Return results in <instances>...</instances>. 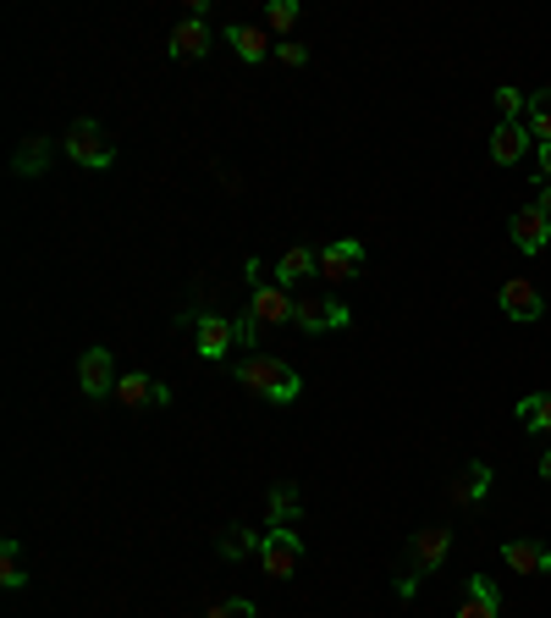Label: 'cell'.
<instances>
[{
	"mask_svg": "<svg viewBox=\"0 0 551 618\" xmlns=\"http://www.w3.org/2000/svg\"><path fill=\"white\" fill-rule=\"evenodd\" d=\"M232 376H238L254 398L276 403V409H287V403H298V398H303V376H298L287 359H276V353H249V359H238V365H232Z\"/></svg>",
	"mask_w": 551,
	"mask_h": 618,
	"instance_id": "6da1fadb",
	"label": "cell"
},
{
	"mask_svg": "<svg viewBox=\"0 0 551 618\" xmlns=\"http://www.w3.org/2000/svg\"><path fill=\"white\" fill-rule=\"evenodd\" d=\"M447 552H452V525H424V530H413L409 558H403V575H398V597H403V602H413L419 580L435 575V569L447 564Z\"/></svg>",
	"mask_w": 551,
	"mask_h": 618,
	"instance_id": "7a4b0ae2",
	"label": "cell"
},
{
	"mask_svg": "<svg viewBox=\"0 0 551 618\" xmlns=\"http://www.w3.org/2000/svg\"><path fill=\"white\" fill-rule=\"evenodd\" d=\"M61 150L72 154L78 166H89V171H111V166H117V144L106 139V128H100L94 117H78V122L67 128Z\"/></svg>",
	"mask_w": 551,
	"mask_h": 618,
	"instance_id": "3957f363",
	"label": "cell"
},
{
	"mask_svg": "<svg viewBox=\"0 0 551 618\" xmlns=\"http://www.w3.org/2000/svg\"><path fill=\"white\" fill-rule=\"evenodd\" d=\"M292 326L309 331V337H320V331H348V326H353V309L342 305L337 293H325V299H298Z\"/></svg>",
	"mask_w": 551,
	"mask_h": 618,
	"instance_id": "277c9868",
	"label": "cell"
},
{
	"mask_svg": "<svg viewBox=\"0 0 551 618\" xmlns=\"http://www.w3.org/2000/svg\"><path fill=\"white\" fill-rule=\"evenodd\" d=\"M182 320L193 326V342H199V359L221 365V359H227V353L238 348V331H232V320H227V315H199V309H188Z\"/></svg>",
	"mask_w": 551,
	"mask_h": 618,
	"instance_id": "5b68a950",
	"label": "cell"
},
{
	"mask_svg": "<svg viewBox=\"0 0 551 618\" xmlns=\"http://www.w3.org/2000/svg\"><path fill=\"white\" fill-rule=\"evenodd\" d=\"M320 277H325L331 288L359 282V277H364V243H359V238H337V243H325V249H320Z\"/></svg>",
	"mask_w": 551,
	"mask_h": 618,
	"instance_id": "8992f818",
	"label": "cell"
},
{
	"mask_svg": "<svg viewBox=\"0 0 551 618\" xmlns=\"http://www.w3.org/2000/svg\"><path fill=\"white\" fill-rule=\"evenodd\" d=\"M260 564L271 580H292L298 564H303V536L298 530H266V547H260Z\"/></svg>",
	"mask_w": 551,
	"mask_h": 618,
	"instance_id": "52a82bcc",
	"label": "cell"
},
{
	"mask_svg": "<svg viewBox=\"0 0 551 618\" xmlns=\"http://www.w3.org/2000/svg\"><path fill=\"white\" fill-rule=\"evenodd\" d=\"M117 359H111V348H89L83 359H78V387H83V398H117Z\"/></svg>",
	"mask_w": 551,
	"mask_h": 618,
	"instance_id": "ba28073f",
	"label": "cell"
},
{
	"mask_svg": "<svg viewBox=\"0 0 551 618\" xmlns=\"http://www.w3.org/2000/svg\"><path fill=\"white\" fill-rule=\"evenodd\" d=\"M497 305H502L508 320H519V326H535V320L547 315L541 288H535V282H524V277H508V282H502V293H497Z\"/></svg>",
	"mask_w": 551,
	"mask_h": 618,
	"instance_id": "9c48e42d",
	"label": "cell"
},
{
	"mask_svg": "<svg viewBox=\"0 0 551 618\" xmlns=\"http://www.w3.org/2000/svg\"><path fill=\"white\" fill-rule=\"evenodd\" d=\"M491 497V464L485 459H469L458 475H452V486H447V502L452 508H480Z\"/></svg>",
	"mask_w": 551,
	"mask_h": 618,
	"instance_id": "30bf717a",
	"label": "cell"
},
{
	"mask_svg": "<svg viewBox=\"0 0 551 618\" xmlns=\"http://www.w3.org/2000/svg\"><path fill=\"white\" fill-rule=\"evenodd\" d=\"M166 56L171 61H204L210 56V22L204 17H182L166 39Z\"/></svg>",
	"mask_w": 551,
	"mask_h": 618,
	"instance_id": "8fae6325",
	"label": "cell"
},
{
	"mask_svg": "<svg viewBox=\"0 0 551 618\" xmlns=\"http://www.w3.org/2000/svg\"><path fill=\"white\" fill-rule=\"evenodd\" d=\"M508 238L524 249V255H541L551 243V216L541 205H524V210H513V221H508Z\"/></svg>",
	"mask_w": 551,
	"mask_h": 618,
	"instance_id": "7c38bea8",
	"label": "cell"
},
{
	"mask_svg": "<svg viewBox=\"0 0 551 618\" xmlns=\"http://www.w3.org/2000/svg\"><path fill=\"white\" fill-rule=\"evenodd\" d=\"M221 33H227V44L238 50V61H249V67H260L266 56H276V39L266 28H254V22H227Z\"/></svg>",
	"mask_w": 551,
	"mask_h": 618,
	"instance_id": "4fadbf2b",
	"label": "cell"
},
{
	"mask_svg": "<svg viewBox=\"0 0 551 618\" xmlns=\"http://www.w3.org/2000/svg\"><path fill=\"white\" fill-rule=\"evenodd\" d=\"M530 150H535V139H530L524 122H497V133H491V160L497 166H519Z\"/></svg>",
	"mask_w": 551,
	"mask_h": 618,
	"instance_id": "5bb4252c",
	"label": "cell"
},
{
	"mask_svg": "<svg viewBox=\"0 0 551 618\" xmlns=\"http://www.w3.org/2000/svg\"><path fill=\"white\" fill-rule=\"evenodd\" d=\"M458 618H502V591L485 580V575H469L463 580V608Z\"/></svg>",
	"mask_w": 551,
	"mask_h": 618,
	"instance_id": "9a60e30c",
	"label": "cell"
},
{
	"mask_svg": "<svg viewBox=\"0 0 551 618\" xmlns=\"http://www.w3.org/2000/svg\"><path fill=\"white\" fill-rule=\"evenodd\" d=\"M254 315L266 320V326H292V309H298V299L287 293V288H276V282H254Z\"/></svg>",
	"mask_w": 551,
	"mask_h": 618,
	"instance_id": "2e32d148",
	"label": "cell"
},
{
	"mask_svg": "<svg viewBox=\"0 0 551 618\" xmlns=\"http://www.w3.org/2000/svg\"><path fill=\"white\" fill-rule=\"evenodd\" d=\"M314 271H320V249H303V243H292V249L276 260V288H287V293H292V288H298L303 277H314Z\"/></svg>",
	"mask_w": 551,
	"mask_h": 618,
	"instance_id": "e0dca14e",
	"label": "cell"
},
{
	"mask_svg": "<svg viewBox=\"0 0 551 618\" xmlns=\"http://www.w3.org/2000/svg\"><path fill=\"white\" fill-rule=\"evenodd\" d=\"M502 564L513 575H551V547L547 541H508L502 547Z\"/></svg>",
	"mask_w": 551,
	"mask_h": 618,
	"instance_id": "ac0fdd59",
	"label": "cell"
},
{
	"mask_svg": "<svg viewBox=\"0 0 551 618\" xmlns=\"http://www.w3.org/2000/svg\"><path fill=\"white\" fill-rule=\"evenodd\" d=\"M298 514H303V502H298V486L276 480V486H271V502H266V530H292V525H298Z\"/></svg>",
	"mask_w": 551,
	"mask_h": 618,
	"instance_id": "d6986e66",
	"label": "cell"
},
{
	"mask_svg": "<svg viewBox=\"0 0 551 618\" xmlns=\"http://www.w3.org/2000/svg\"><path fill=\"white\" fill-rule=\"evenodd\" d=\"M50 154H56V144H50L44 133H33V139H22V144L11 150V171H17V177H44Z\"/></svg>",
	"mask_w": 551,
	"mask_h": 618,
	"instance_id": "ffe728a7",
	"label": "cell"
},
{
	"mask_svg": "<svg viewBox=\"0 0 551 618\" xmlns=\"http://www.w3.org/2000/svg\"><path fill=\"white\" fill-rule=\"evenodd\" d=\"M260 547H266V536H254L249 525H227L221 541H216V552H221L227 564H243V558H254Z\"/></svg>",
	"mask_w": 551,
	"mask_h": 618,
	"instance_id": "44dd1931",
	"label": "cell"
},
{
	"mask_svg": "<svg viewBox=\"0 0 551 618\" xmlns=\"http://www.w3.org/2000/svg\"><path fill=\"white\" fill-rule=\"evenodd\" d=\"M0 586H6V591H22V586H28V558H22V541H17V536L0 541Z\"/></svg>",
	"mask_w": 551,
	"mask_h": 618,
	"instance_id": "7402d4cb",
	"label": "cell"
},
{
	"mask_svg": "<svg viewBox=\"0 0 551 618\" xmlns=\"http://www.w3.org/2000/svg\"><path fill=\"white\" fill-rule=\"evenodd\" d=\"M117 398H122L128 409H143V403H154V376H149V370H122V381H117Z\"/></svg>",
	"mask_w": 551,
	"mask_h": 618,
	"instance_id": "603a6c76",
	"label": "cell"
},
{
	"mask_svg": "<svg viewBox=\"0 0 551 618\" xmlns=\"http://www.w3.org/2000/svg\"><path fill=\"white\" fill-rule=\"evenodd\" d=\"M519 426H524V431H535V437H551V392L519 398Z\"/></svg>",
	"mask_w": 551,
	"mask_h": 618,
	"instance_id": "cb8c5ba5",
	"label": "cell"
},
{
	"mask_svg": "<svg viewBox=\"0 0 551 618\" xmlns=\"http://www.w3.org/2000/svg\"><path fill=\"white\" fill-rule=\"evenodd\" d=\"M524 128H530V139H535V144H551V89H535V94H530Z\"/></svg>",
	"mask_w": 551,
	"mask_h": 618,
	"instance_id": "d4e9b609",
	"label": "cell"
},
{
	"mask_svg": "<svg viewBox=\"0 0 551 618\" xmlns=\"http://www.w3.org/2000/svg\"><path fill=\"white\" fill-rule=\"evenodd\" d=\"M266 28H271L276 39H298V0H266Z\"/></svg>",
	"mask_w": 551,
	"mask_h": 618,
	"instance_id": "484cf974",
	"label": "cell"
},
{
	"mask_svg": "<svg viewBox=\"0 0 551 618\" xmlns=\"http://www.w3.org/2000/svg\"><path fill=\"white\" fill-rule=\"evenodd\" d=\"M232 331H238V348H249V353H254V348H260V337H266V320H260L254 309H243V315L232 320Z\"/></svg>",
	"mask_w": 551,
	"mask_h": 618,
	"instance_id": "4316f807",
	"label": "cell"
},
{
	"mask_svg": "<svg viewBox=\"0 0 551 618\" xmlns=\"http://www.w3.org/2000/svg\"><path fill=\"white\" fill-rule=\"evenodd\" d=\"M497 111H502V122H519V117L530 111V94H519L513 83H502V89H497Z\"/></svg>",
	"mask_w": 551,
	"mask_h": 618,
	"instance_id": "83f0119b",
	"label": "cell"
},
{
	"mask_svg": "<svg viewBox=\"0 0 551 618\" xmlns=\"http://www.w3.org/2000/svg\"><path fill=\"white\" fill-rule=\"evenodd\" d=\"M204 618H260V608H254L249 597H227V602H210Z\"/></svg>",
	"mask_w": 551,
	"mask_h": 618,
	"instance_id": "f1b7e54d",
	"label": "cell"
},
{
	"mask_svg": "<svg viewBox=\"0 0 551 618\" xmlns=\"http://www.w3.org/2000/svg\"><path fill=\"white\" fill-rule=\"evenodd\" d=\"M276 61H281V67H309V44H298V39H276Z\"/></svg>",
	"mask_w": 551,
	"mask_h": 618,
	"instance_id": "f546056e",
	"label": "cell"
},
{
	"mask_svg": "<svg viewBox=\"0 0 551 618\" xmlns=\"http://www.w3.org/2000/svg\"><path fill=\"white\" fill-rule=\"evenodd\" d=\"M535 166H541V182H551V144H535Z\"/></svg>",
	"mask_w": 551,
	"mask_h": 618,
	"instance_id": "4dcf8cb0",
	"label": "cell"
},
{
	"mask_svg": "<svg viewBox=\"0 0 551 618\" xmlns=\"http://www.w3.org/2000/svg\"><path fill=\"white\" fill-rule=\"evenodd\" d=\"M535 205H541V210L551 216V182H541V199H535Z\"/></svg>",
	"mask_w": 551,
	"mask_h": 618,
	"instance_id": "1f68e13d",
	"label": "cell"
},
{
	"mask_svg": "<svg viewBox=\"0 0 551 618\" xmlns=\"http://www.w3.org/2000/svg\"><path fill=\"white\" fill-rule=\"evenodd\" d=\"M535 469H541V475H547V480H551V448H547V453H541V464H535Z\"/></svg>",
	"mask_w": 551,
	"mask_h": 618,
	"instance_id": "d6a6232c",
	"label": "cell"
}]
</instances>
